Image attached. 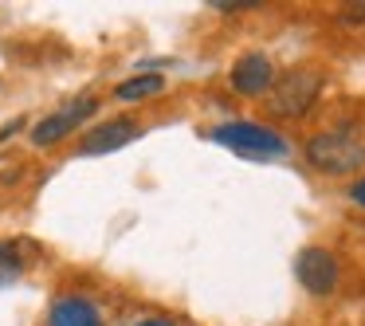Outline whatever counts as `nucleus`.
Segmentation results:
<instances>
[{
  "mask_svg": "<svg viewBox=\"0 0 365 326\" xmlns=\"http://www.w3.org/2000/svg\"><path fill=\"white\" fill-rule=\"evenodd\" d=\"M338 16L346 20V24H365V4H346Z\"/></svg>",
  "mask_w": 365,
  "mask_h": 326,
  "instance_id": "obj_12",
  "label": "nucleus"
},
{
  "mask_svg": "<svg viewBox=\"0 0 365 326\" xmlns=\"http://www.w3.org/2000/svg\"><path fill=\"white\" fill-rule=\"evenodd\" d=\"M134 138H142V126H138L134 118H114V122H106V126L91 130L79 142V153H87V158H95V153H114V150H122V146H130Z\"/></svg>",
  "mask_w": 365,
  "mask_h": 326,
  "instance_id": "obj_6",
  "label": "nucleus"
},
{
  "mask_svg": "<svg viewBox=\"0 0 365 326\" xmlns=\"http://www.w3.org/2000/svg\"><path fill=\"white\" fill-rule=\"evenodd\" d=\"M95 111H98V98H91V95H83V98H75V103L59 106L56 114H48L43 122H36L32 146H56V142H63V138L75 134V130H79Z\"/></svg>",
  "mask_w": 365,
  "mask_h": 326,
  "instance_id": "obj_4",
  "label": "nucleus"
},
{
  "mask_svg": "<svg viewBox=\"0 0 365 326\" xmlns=\"http://www.w3.org/2000/svg\"><path fill=\"white\" fill-rule=\"evenodd\" d=\"M134 326H177V322H165V318H142V322H134Z\"/></svg>",
  "mask_w": 365,
  "mask_h": 326,
  "instance_id": "obj_14",
  "label": "nucleus"
},
{
  "mask_svg": "<svg viewBox=\"0 0 365 326\" xmlns=\"http://www.w3.org/2000/svg\"><path fill=\"white\" fill-rule=\"evenodd\" d=\"M318 87H322V75L310 71V67L283 71L275 83H271L267 111L275 114V118H302V114L310 111V103L318 98Z\"/></svg>",
  "mask_w": 365,
  "mask_h": 326,
  "instance_id": "obj_3",
  "label": "nucleus"
},
{
  "mask_svg": "<svg viewBox=\"0 0 365 326\" xmlns=\"http://www.w3.org/2000/svg\"><path fill=\"white\" fill-rule=\"evenodd\" d=\"M294 279L310 295H330L338 287V260H334V252H326V248H302L294 255Z\"/></svg>",
  "mask_w": 365,
  "mask_h": 326,
  "instance_id": "obj_5",
  "label": "nucleus"
},
{
  "mask_svg": "<svg viewBox=\"0 0 365 326\" xmlns=\"http://www.w3.org/2000/svg\"><path fill=\"white\" fill-rule=\"evenodd\" d=\"M259 0H208V9L216 12H244V9H255Z\"/></svg>",
  "mask_w": 365,
  "mask_h": 326,
  "instance_id": "obj_11",
  "label": "nucleus"
},
{
  "mask_svg": "<svg viewBox=\"0 0 365 326\" xmlns=\"http://www.w3.org/2000/svg\"><path fill=\"white\" fill-rule=\"evenodd\" d=\"M161 87H165V79H161V75H134V79H126V83H118V87H114V98H118V103H138V98L158 95Z\"/></svg>",
  "mask_w": 365,
  "mask_h": 326,
  "instance_id": "obj_9",
  "label": "nucleus"
},
{
  "mask_svg": "<svg viewBox=\"0 0 365 326\" xmlns=\"http://www.w3.org/2000/svg\"><path fill=\"white\" fill-rule=\"evenodd\" d=\"M216 146H228L236 150L240 158H252V161H271V158H283L287 142L275 134V130L259 126V122H224V126L208 130Z\"/></svg>",
  "mask_w": 365,
  "mask_h": 326,
  "instance_id": "obj_2",
  "label": "nucleus"
},
{
  "mask_svg": "<svg viewBox=\"0 0 365 326\" xmlns=\"http://www.w3.org/2000/svg\"><path fill=\"white\" fill-rule=\"evenodd\" d=\"M28 260L24 252H20V244H12V240H0V287L16 283L20 275H24Z\"/></svg>",
  "mask_w": 365,
  "mask_h": 326,
  "instance_id": "obj_10",
  "label": "nucleus"
},
{
  "mask_svg": "<svg viewBox=\"0 0 365 326\" xmlns=\"http://www.w3.org/2000/svg\"><path fill=\"white\" fill-rule=\"evenodd\" d=\"M271 83H275V67L263 51H252V56L236 59V67H232V87L240 95H263V91H271Z\"/></svg>",
  "mask_w": 365,
  "mask_h": 326,
  "instance_id": "obj_7",
  "label": "nucleus"
},
{
  "mask_svg": "<svg viewBox=\"0 0 365 326\" xmlns=\"http://www.w3.org/2000/svg\"><path fill=\"white\" fill-rule=\"evenodd\" d=\"M349 197H354L357 205L365 208V177H361V181H357V185H354V189H349Z\"/></svg>",
  "mask_w": 365,
  "mask_h": 326,
  "instance_id": "obj_13",
  "label": "nucleus"
},
{
  "mask_svg": "<svg viewBox=\"0 0 365 326\" xmlns=\"http://www.w3.org/2000/svg\"><path fill=\"white\" fill-rule=\"evenodd\" d=\"M48 326H103V318H98L95 302L79 299V295H67V299H59L51 307Z\"/></svg>",
  "mask_w": 365,
  "mask_h": 326,
  "instance_id": "obj_8",
  "label": "nucleus"
},
{
  "mask_svg": "<svg viewBox=\"0 0 365 326\" xmlns=\"http://www.w3.org/2000/svg\"><path fill=\"white\" fill-rule=\"evenodd\" d=\"M307 158L322 173H354L365 165V142L354 130H322L307 142Z\"/></svg>",
  "mask_w": 365,
  "mask_h": 326,
  "instance_id": "obj_1",
  "label": "nucleus"
}]
</instances>
